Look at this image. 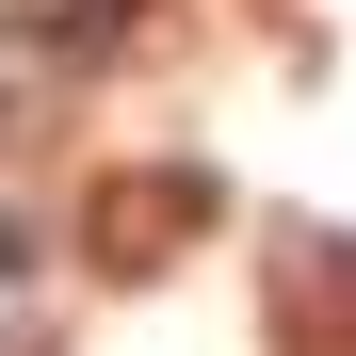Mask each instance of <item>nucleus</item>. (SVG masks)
Here are the masks:
<instances>
[{"label": "nucleus", "mask_w": 356, "mask_h": 356, "mask_svg": "<svg viewBox=\"0 0 356 356\" xmlns=\"http://www.w3.org/2000/svg\"><path fill=\"white\" fill-rule=\"evenodd\" d=\"M195 211H211V178H113V195H97V259H113V275H146V259L195 243Z\"/></svg>", "instance_id": "1"}]
</instances>
